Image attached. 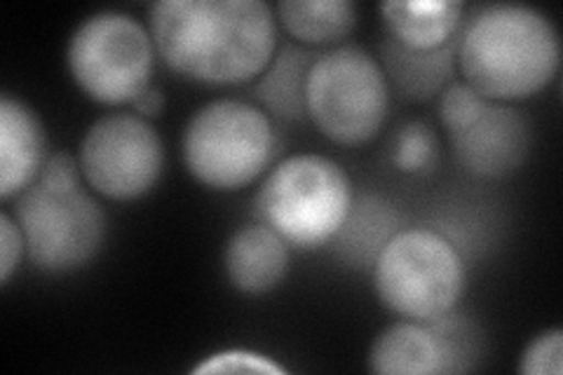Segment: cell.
<instances>
[{"label":"cell","instance_id":"cell-1","mask_svg":"<svg viewBox=\"0 0 563 375\" xmlns=\"http://www.w3.org/2000/svg\"><path fill=\"white\" fill-rule=\"evenodd\" d=\"M151 35L174 74L205 85L256 80L277 52V16L263 0H161Z\"/></svg>","mask_w":563,"mask_h":375},{"label":"cell","instance_id":"cell-2","mask_svg":"<svg viewBox=\"0 0 563 375\" xmlns=\"http://www.w3.org/2000/svg\"><path fill=\"white\" fill-rule=\"evenodd\" d=\"M457 33V68L488 101L509 103L538 95L561 66V38L548 14L521 3L474 10Z\"/></svg>","mask_w":563,"mask_h":375},{"label":"cell","instance_id":"cell-3","mask_svg":"<svg viewBox=\"0 0 563 375\" xmlns=\"http://www.w3.org/2000/svg\"><path fill=\"white\" fill-rule=\"evenodd\" d=\"M85 186L78 159L57 153L14 198L12 217L24 232L26 258L47 275L80 271L106 242V213Z\"/></svg>","mask_w":563,"mask_h":375},{"label":"cell","instance_id":"cell-4","mask_svg":"<svg viewBox=\"0 0 563 375\" xmlns=\"http://www.w3.org/2000/svg\"><path fill=\"white\" fill-rule=\"evenodd\" d=\"M355 200L345 169L331 157L298 153L271 169L256 195V217L296 249L329 244Z\"/></svg>","mask_w":563,"mask_h":375},{"label":"cell","instance_id":"cell-5","mask_svg":"<svg viewBox=\"0 0 563 375\" xmlns=\"http://www.w3.org/2000/svg\"><path fill=\"white\" fill-rule=\"evenodd\" d=\"M184 163L198 184L238 190L268 169L277 151L273 118L256 103L214 99L184 130Z\"/></svg>","mask_w":563,"mask_h":375},{"label":"cell","instance_id":"cell-6","mask_svg":"<svg viewBox=\"0 0 563 375\" xmlns=\"http://www.w3.org/2000/svg\"><path fill=\"white\" fill-rule=\"evenodd\" d=\"M372 271L383 306L416 321L455 310L467 284L461 252L432 228H401L385 244Z\"/></svg>","mask_w":563,"mask_h":375},{"label":"cell","instance_id":"cell-7","mask_svg":"<svg viewBox=\"0 0 563 375\" xmlns=\"http://www.w3.org/2000/svg\"><path fill=\"white\" fill-rule=\"evenodd\" d=\"M393 89L380 62L357 45L317 55L306 85V109L329 141L362 146L372 141L390 111Z\"/></svg>","mask_w":563,"mask_h":375},{"label":"cell","instance_id":"cell-8","mask_svg":"<svg viewBox=\"0 0 563 375\" xmlns=\"http://www.w3.org/2000/svg\"><path fill=\"white\" fill-rule=\"evenodd\" d=\"M151 29L134 14L103 10L78 24L66 47L70 76L82 92L106 106L132 103L155 68Z\"/></svg>","mask_w":563,"mask_h":375},{"label":"cell","instance_id":"cell-9","mask_svg":"<svg viewBox=\"0 0 563 375\" xmlns=\"http://www.w3.org/2000/svg\"><path fill=\"white\" fill-rule=\"evenodd\" d=\"M78 165L87 188L101 198L132 202L161 181L165 146L151 120L136 113H111L85 132Z\"/></svg>","mask_w":563,"mask_h":375},{"label":"cell","instance_id":"cell-10","mask_svg":"<svg viewBox=\"0 0 563 375\" xmlns=\"http://www.w3.org/2000/svg\"><path fill=\"white\" fill-rule=\"evenodd\" d=\"M457 165L479 178L517 172L531 151V124L509 103L490 101L482 118L451 136Z\"/></svg>","mask_w":563,"mask_h":375},{"label":"cell","instance_id":"cell-11","mask_svg":"<svg viewBox=\"0 0 563 375\" xmlns=\"http://www.w3.org/2000/svg\"><path fill=\"white\" fill-rule=\"evenodd\" d=\"M47 159L41 118L22 99L0 97V198L10 202L22 195L41 176Z\"/></svg>","mask_w":563,"mask_h":375},{"label":"cell","instance_id":"cell-12","mask_svg":"<svg viewBox=\"0 0 563 375\" xmlns=\"http://www.w3.org/2000/svg\"><path fill=\"white\" fill-rule=\"evenodd\" d=\"M291 263V246L266 223L240 228L228 240L223 267L228 282L242 294H268L285 282Z\"/></svg>","mask_w":563,"mask_h":375},{"label":"cell","instance_id":"cell-13","mask_svg":"<svg viewBox=\"0 0 563 375\" xmlns=\"http://www.w3.org/2000/svg\"><path fill=\"white\" fill-rule=\"evenodd\" d=\"M368 371L378 375H439L449 373L442 341L428 321H395L368 350Z\"/></svg>","mask_w":563,"mask_h":375},{"label":"cell","instance_id":"cell-14","mask_svg":"<svg viewBox=\"0 0 563 375\" xmlns=\"http://www.w3.org/2000/svg\"><path fill=\"white\" fill-rule=\"evenodd\" d=\"M399 230L397 207L390 200H385L383 195L362 192L352 200L347 217L331 244L345 265L368 271V267L376 265L385 244Z\"/></svg>","mask_w":563,"mask_h":375},{"label":"cell","instance_id":"cell-15","mask_svg":"<svg viewBox=\"0 0 563 375\" xmlns=\"http://www.w3.org/2000/svg\"><path fill=\"white\" fill-rule=\"evenodd\" d=\"M380 66L390 89L411 101H426L444 92L457 64V35L444 47L411 49L387 38L380 47Z\"/></svg>","mask_w":563,"mask_h":375},{"label":"cell","instance_id":"cell-16","mask_svg":"<svg viewBox=\"0 0 563 375\" xmlns=\"http://www.w3.org/2000/svg\"><path fill=\"white\" fill-rule=\"evenodd\" d=\"M380 14L395 43L411 49H437L461 33L465 5L457 0H387Z\"/></svg>","mask_w":563,"mask_h":375},{"label":"cell","instance_id":"cell-17","mask_svg":"<svg viewBox=\"0 0 563 375\" xmlns=\"http://www.w3.org/2000/svg\"><path fill=\"white\" fill-rule=\"evenodd\" d=\"M317 55L308 47H277L273 62L254 82V99L271 118L301 122L308 118L306 85Z\"/></svg>","mask_w":563,"mask_h":375},{"label":"cell","instance_id":"cell-18","mask_svg":"<svg viewBox=\"0 0 563 375\" xmlns=\"http://www.w3.org/2000/svg\"><path fill=\"white\" fill-rule=\"evenodd\" d=\"M275 16L306 45L339 43L357 24V10L350 0H282Z\"/></svg>","mask_w":563,"mask_h":375},{"label":"cell","instance_id":"cell-19","mask_svg":"<svg viewBox=\"0 0 563 375\" xmlns=\"http://www.w3.org/2000/svg\"><path fill=\"white\" fill-rule=\"evenodd\" d=\"M439 157V141L426 122H409L399 130L393 146V163L407 174H420L434 167Z\"/></svg>","mask_w":563,"mask_h":375},{"label":"cell","instance_id":"cell-20","mask_svg":"<svg viewBox=\"0 0 563 375\" xmlns=\"http://www.w3.org/2000/svg\"><path fill=\"white\" fill-rule=\"evenodd\" d=\"M488 103L490 101L482 97L477 89H472L465 80L451 82L442 92V99H439V118H442L449 136L463 132L470 124L477 122L488 109Z\"/></svg>","mask_w":563,"mask_h":375},{"label":"cell","instance_id":"cell-21","mask_svg":"<svg viewBox=\"0 0 563 375\" xmlns=\"http://www.w3.org/2000/svg\"><path fill=\"white\" fill-rule=\"evenodd\" d=\"M192 373H287V368L268 354L233 348L205 356Z\"/></svg>","mask_w":563,"mask_h":375},{"label":"cell","instance_id":"cell-22","mask_svg":"<svg viewBox=\"0 0 563 375\" xmlns=\"http://www.w3.org/2000/svg\"><path fill=\"white\" fill-rule=\"evenodd\" d=\"M563 371V331L548 329L536 335L519 356L523 375H561Z\"/></svg>","mask_w":563,"mask_h":375},{"label":"cell","instance_id":"cell-23","mask_svg":"<svg viewBox=\"0 0 563 375\" xmlns=\"http://www.w3.org/2000/svg\"><path fill=\"white\" fill-rule=\"evenodd\" d=\"M26 258L24 232L12 217V211L0 213V284H10L16 267Z\"/></svg>","mask_w":563,"mask_h":375},{"label":"cell","instance_id":"cell-24","mask_svg":"<svg viewBox=\"0 0 563 375\" xmlns=\"http://www.w3.org/2000/svg\"><path fill=\"white\" fill-rule=\"evenodd\" d=\"M132 109H134V113L136 115H141V118H146V120H151V118H157L163 113V109H165V95H163V89H157V87H146L144 92H141L134 101H132Z\"/></svg>","mask_w":563,"mask_h":375}]
</instances>
